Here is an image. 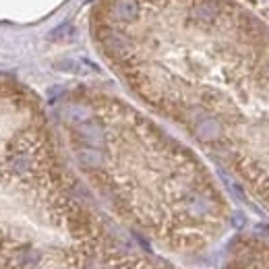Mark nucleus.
Listing matches in <instances>:
<instances>
[{
  "label": "nucleus",
  "mask_w": 269,
  "mask_h": 269,
  "mask_svg": "<svg viewBox=\"0 0 269 269\" xmlns=\"http://www.w3.org/2000/svg\"><path fill=\"white\" fill-rule=\"evenodd\" d=\"M114 13L122 21H134L139 15V7H137L134 0H118V3L114 5Z\"/></svg>",
  "instance_id": "obj_1"
},
{
  "label": "nucleus",
  "mask_w": 269,
  "mask_h": 269,
  "mask_svg": "<svg viewBox=\"0 0 269 269\" xmlns=\"http://www.w3.org/2000/svg\"><path fill=\"white\" fill-rule=\"evenodd\" d=\"M197 134H199L201 139L209 141V139H213V137H217V134H219V126H217L215 120L207 118V120H203V122H199V126H197Z\"/></svg>",
  "instance_id": "obj_2"
},
{
  "label": "nucleus",
  "mask_w": 269,
  "mask_h": 269,
  "mask_svg": "<svg viewBox=\"0 0 269 269\" xmlns=\"http://www.w3.org/2000/svg\"><path fill=\"white\" fill-rule=\"evenodd\" d=\"M195 17H201V19H211L213 17V11L211 9H207V7H199L197 11H195Z\"/></svg>",
  "instance_id": "obj_3"
}]
</instances>
